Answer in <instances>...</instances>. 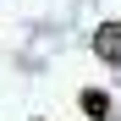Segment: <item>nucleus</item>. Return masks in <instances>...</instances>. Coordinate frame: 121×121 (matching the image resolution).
Returning <instances> with one entry per match:
<instances>
[{
    "label": "nucleus",
    "mask_w": 121,
    "mask_h": 121,
    "mask_svg": "<svg viewBox=\"0 0 121 121\" xmlns=\"http://www.w3.org/2000/svg\"><path fill=\"white\" fill-rule=\"evenodd\" d=\"M77 105H83L88 121H110V116H116V99H110L105 88H83V94H77Z\"/></svg>",
    "instance_id": "nucleus-1"
},
{
    "label": "nucleus",
    "mask_w": 121,
    "mask_h": 121,
    "mask_svg": "<svg viewBox=\"0 0 121 121\" xmlns=\"http://www.w3.org/2000/svg\"><path fill=\"white\" fill-rule=\"evenodd\" d=\"M94 55L99 60H121V22H99V33H94Z\"/></svg>",
    "instance_id": "nucleus-2"
}]
</instances>
